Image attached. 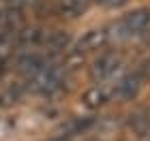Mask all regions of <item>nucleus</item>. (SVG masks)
<instances>
[{
  "mask_svg": "<svg viewBox=\"0 0 150 141\" xmlns=\"http://www.w3.org/2000/svg\"><path fill=\"white\" fill-rule=\"evenodd\" d=\"M107 100H110V94L105 92V88H101V86H94V88L86 90L84 96H81V103H84L88 109H99Z\"/></svg>",
  "mask_w": 150,
  "mask_h": 141,
  "instance_id": "obj_9",
  "label": "nucleus"
},
{
  "mask_svg": "<svg viewBox=\"0 0 150 141\" xmlns=\"http://www.w3.org/2000/svg\"><path fill=\"white\" fill-rule=\"evenodd\" d=\"M142 79L137 73H131V75H127V77H122L118 83H116V88H114V96L116 98H120V100H131L135 94L139 92L142 88Z\"/></svg>",
  "mask_w": 150,
  "mask_h": 141,
  "instance_id": "obj_7",
  "label": "nucleus"
},
{
  "mask_svg": "<svg viewBox=\"0 0 150 141\" xmlns=\"http://www.w3.org/2000/svg\"><path fill=\"white\" fill-rule=\"evenodd\" d=\"M120 64H122V56L118 51H103L94 58L90 66V77L94 81H105L120 69Z\"/></svg>",
  "mask_w": 150,
  "mask_h": 141,
  "instance_id": "obj_5",
  "label": "nucleus"
},
{
  "mask_svg": "<svg viewBox=\"0 0 150 141\" xmlns=\"http://www.w3.org/2000/svg\"><path fill=\"white\" fill-rule=\"evenodd\" d=\"M148 26H150V9H135L131 13H127L114 26V30H116V36L118 39H129V36L142 34Z\"/></svg>",
  "mask_w": 150,
  "mask_h": 141,
  "instance_id": "obj_3",
  "label": "nucleus"
},
{
  "mask_svg": "<svg viewBox=\"0 0 150 141\" xmlns=\"http://www.w3.org/2000/svg\"><path fill=\"white\" fill-rule=\"evenodd\" d=\"M64 75H67V64L58 62L54 58H47L45 66L39 71V75L30 83L35 86V92H39L41 96H54L56 92L62 90Z\"/></svg>",
  "mask_w": 150,
  "mask_h": 141,
  "instance_id": "obj_1",
  "label": "nucleus"
},
{
  "mask_svg": "<svg viewBox=\"0 0 150 141\" xmlns=\"http://www.w3.org/2000/svg\"><path fill=\"white\" fill-rule=\"evenodd\" d=\"M45 62H47V56L43 51H39V49H19L13 66H15V73L19 75L22 81H32V79L39 75V71L45 66Z\"/></svg>",
  "mask_w": 150,
  "mask_h": 141,
  "instance_id": "obj_2",
  "label": "nucleus"
},
{
  "mask_svg": "<svg viewBox=\"0 0 150 141\" xmlns=\"http://www.w3.org/2000/svg\"><path fill=\"white\" fill-rule=\"evenodd\" d=\"M135 73L139 75L142 81H148V79H150V58H148V60H144V62H142V66H139V69L135 71Z\"/></svg>",
  "mask_w": 150,
  "mask_h": 141,
  "instance_id": "obj_12",
  "label": "nucleus"
},
{
  "mask_svg": "<svg viewBox=\"0 0 150 141\" xmlns=\"http://www.w3.org/2000/svg\"><path fill=\"white\" fill-rule=\"evenodd\" d=\"M146 124H148V130H150V111H146Z\"/></svg>",
  "mask_w": 150,
  "mask_h": 141,
  "instance_id": "obj_13",
  "label": "nucleus"
},
{
  "mask_svg": "<svg viewBox=\"0 0 150 141\" xmlns=\"http://www.w3.org/2000/svg\"><path fill=\"white\" fill-rule=\"evenodd\" d=\"M6 2V6H15V9H28L30 4H37V2H41V0H4Z\"/></svg>",
  "mask_w": 150,
  "mask_h": 141,
  "instance_id": "obj_11",
  "label": "nucleus"
},
{
  "mask_svg": "<svg viewBox=\"0 0 150 141\" xmlns=\"http://www.w3.org/2000/svg\"><path fill=\"white\" fill-rule=\"evenodd\" d=\"M90 2L92 0H56V11L67 19H75L88 11Z\"/></svg>",
  "mask_w": 150,
  "mask_h": 141,
  "instance_id": "obj_8",
  "label": "nucleus"
},
{
  "mask_svg": "<svg viewBox=\"0 0 150 141\" xmlns=\"http://www.w3.org/2000/svg\"><path fill=\"white\" fill-rule=\"evenodd\" d=\"M110 41V32L103 30V28H94V30H88L84 36L79 39L77 43L71 47L69 51V58H75V60H84L86 53L90 51H97V49H103L105 43Z\"/></svg>",
  "mask_w": 150,
  "mask_h": 141,
  "instance_id": "obj_4",
  "label": "nucleus"
},
{
  "mask_svg": "<svg viewBox=\"0 0 150 141\" xmlns=\"http://www.w3.org/2000/svg\"><path fill=\"white\" fill-rule=\"evenodd\" d=\"M69 47H71V36L67 30H47L45 41H43V49H45V53H50V58L67 51Z\"/></svg>",
  "mask_w": 150,
  "mask_h": 141,
  "instance_id": "obj_6",
  "label": "nucleus"
},
{
  "mask_svg": "<svg viewBox=\"0 0 150 141\" xmlns=\"http://www.w3.org/2000/svg\"><path fill=\"white\" fill-rule=\"evenodd\" d=\"M94 4L103 6V9H120V6H125L129 0H92Z\"/></svg>",
  "mask_w": 150,
  "mask_h": 141,
  "instance_id": "obj_10",
  "label": "nucleus"
}]
</instances>
